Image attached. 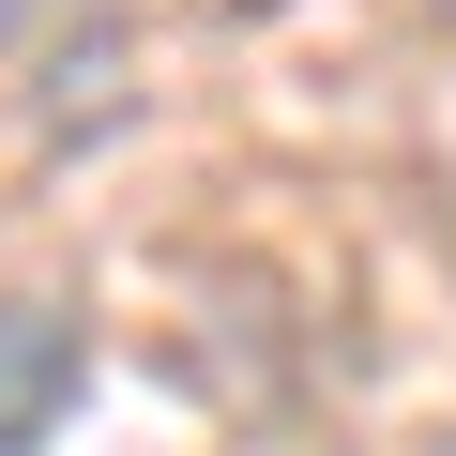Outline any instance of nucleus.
<instances>
[{
	"label": "nucleus",
	"instance_id": "1",
	"mask_svg": "<svg viewBox=\"0 0 456 456\" xmlns=\"http://www.w3.org/2000/svg\"><path fill=\"white\" fill-rule=\"evenodd\" d=\"M77 395H92V335L16 289V305H0V456H46Z\"/></svg>",
	"mask_w": 456,
	"mask_h": 456
},
{
	"label": "nucleus",
	"instance_id": "2",
	"mask_svg": "<svg viewBox=\"0 0 456 456\" xmlns=\"http://www.w3.org/2000/svg\"><path fill=\"white\" fill-rule=\"evenodd\" d=\"M16 16H31V0H0V31H16Z\"/></svg>",
	"mask_w": 456,
	"mask_h": 456
},
{
	"label": "nucleus",
	"instance_id": "3",
	"mask_svg": "<svg viewBox=\"0 0 456 456\" xmlns=\"http://www.w3.org/2000/svg\"><path fill=\"white\" fill-rule=\"evenodd\" d=\"M441 16H456V0H441Z\"/></svg>",
	"mask_w": 456,
	"mask_h": 456
}]
</instances>
